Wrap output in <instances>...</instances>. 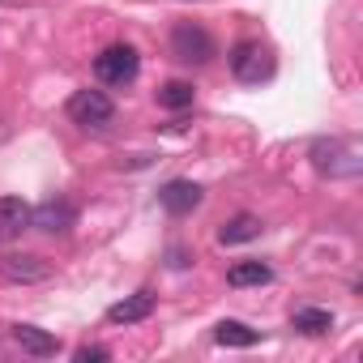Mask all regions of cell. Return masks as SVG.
<instances>
[{
	"instance_id": "cell-7",
	"label": "cell",
	"mask_w": 363,
	"mask_h": 363,
	"mask_svg": "<svg viewBox=\"0 0 363 363\" xmlns=\"http://www.w3.org/2000/svg\"><path fill=\"white\" fill-rule=\"evenodd\" d=\"M158 206L167 210V214H193L197 206H201V184H193V179H171V184H162L158 189Z\"/></svg>"
},
{
	"instance_id": "cell-9",
	"label": "cell",
	"mask_w": 363,
	"mask_h": 363,
	"mask_svg": "<svg viewBox=\"0 0 363 363\" xmlns=\"http://www.w3.org/2000/svg\"><path fill=\"white\" fill-rule=\"evenodd\" d=\"M150 312H154V295H150V291H137V295L111 303V308H107V320H111V325H137V320H145Z\"/></svg>"
},
{
	"instance_id": "cell-6",
	"label": "cell",
	"mask_w": 363,
	"mask_h": 363,
	"mask_svg": "<svg viewBox=\"0 0 363 363\" xmlns=\"http://www.w3.org/2000/svg\"><path fill=\"white\" fill-rule=\"evenodd\" d=\"M48 274H52V265L39 261V257H30V252H9V257H0V278H5V282L30 286V282H43Z\"/></svg>"
},
{
	"instance_id": "cell-8",
	"label": "cell",
	"mask_w": 363,
	"mask_h": 363,
	"mask_svg": "<svg viewBox=\"0 0 363 363\" xmlns=\"http://www.w3.org/2000/svg\"><path fill=\"white\" fill-rule=\"evenodd\" d=\"M73 223H77V210L69 201H43L39 210H30V227L48 231V235H65Z\"/></svg>"
},
{
	"instance_id": "cell-13",
	"label": "cell",
	"mask_w": 363,
	"mask_h": 363,
	"mask_svg": "<svg viewBox=\"0 0 363 363\" xmlns=\"http://www.w3.org/2000/svg\"><path fill=\"white\" fill-rule=\"evenodd\" d=\"M257 235H261V218H252V214H235L231 223L218 227V244H248Z\"/></svg>"
},
{
	"instance_id": "cell-3",
	"label": "cell",
	"mask_w": 363,
	"mask_h": 363,
	"mask_svg": "<svg viewBox=\"0 0 363 363\" xmlns=\"http://www.w3.org/2000/svg\"><path fill=\"white\" fill-rule=\"evenodd\" d=\"M312 167L320 175H359V150L342 137H329V141L320 137L312 141Z\"/></svg>"
},
{
	"instance_id": "cell-15",
	"label": "cell",
	"mask_w": 363,
	"mask_h": 363,
	"mask_svg": "<svg viewBox=\"0 0 363 363\" xmlns=\"http://www.w3.org/2000/svg\"><path fill=\"white\" fill-rule=\"evenodd\" d=\"M291 325H295L299 333H308V337H320V333H329V329H333V316H329L325 308H295Z\"/></svg>"
},
{
	"instance_id": "cell-10",
	"label": "cell",
	"mask_w": 363,
	"mask_h": 363,
	"mask_svg": "<svg viewBox=\"0 0 363 363\" xmlns=\"http://www.w3.org/2000/svg\"><path fill=\"white\" fill-rule=\"evenodd\" d=\"M13 342H18L26 354H35V359H52V354L60 350V342H56L48 329H39V325H13Z\"/></svg>"
},
{
	"instance_id": "cell-14",
	"label": "cell",
	"mask_w": 363,
	"mask_h": 363,
	"mask_svg": "<svg viewBox=\"0 0 363 363\" xmlns=\"http://www.w3.org/2000/svg\"><path fill=\"white\" fill-rule=\"evenodd\" d=\"M274 278V269L265 265V261H235L231 269H227V282L231 286H265Z\"/></svg>"
},
{
	"instance_id": "cell-4",
	"label": "cell",
	"mask_w": 363,
	"mask_h": 363,
	"mask_svg": "<svg viewBox=\"0 0 363 363\" xmlns=\"http://www.w3.org/2000/svg\"><path fill=\"white\" fill-rule=\"evenodd\" d=\"M69 120L82 124V128H107L116 120V107L103 90H77L69 99Z\"/></svg>"
},
{
	"instance_id": "cell-1",
	"label": "cell",
	"mask_w": 363,
	"mask_h": 363,
	"mask_svg": "<svg viewBox=\"0 0 363 363\" xmlns=\"http://www.w3.org/2000/svg\"><path fill=\"white\" fill-rule=\"evenodd\" d=\"M227 65H231V77L244 82V86H261V82L274 77V56H269V48H261L257 39L235 43L231 56H227Z\"/></svg>"
},
{
	"instance_id": "cell-11",
	"label": "cell",
	"mask_w": 363,
	"mask_h": 363,
	"mask_svg": "<svg viewBox=\"0 0 363 363\" xmlns=\"http://www.w3.org/2000/svg\"><path fill=\"white\" fill-rule=\"evenodd\" d=\"M30 227V206L22 197H0V235H18Z\"/></svg>"
},
{
	"instance_id": "cell-12",
	"label": "cell",
	"mask_w": 363,
	"mask_h": 363,
	"mask_svg": "<svg viewBox=\"0 0 363 363\" xmlns=\"http://www.w3.org/2000/svg\"><path fill=\"white\" fill-rule=\"evenodd\" d=\"M214 342H218V346H240V350H244V346H257L261 333H257L252 325H244V320H218V325H214Z\"/></svg>"
},
{
	"instance_id": "cell-5",
	"label": "cell",
	"mask_w": 363,
	"mask_h": 363,
	"mask_svg": "<svg viewBox=\"0 0 363 363\" xmlns=\"http://www.w3.org/2000/svg\"><path fill=\"white\" fill-rule=\"evenodd\" d=\"M171 56L184 60V65H206V60L214 56L210 30H201V26H193V22H179V26L171 30Z\"/></svg>"
},
{
	"instance_id": "cell-16",
	"label": "cell",
	"mask_w": 363,
	"mask_h": 363,
	"mask_svg": "<svg viewBox=\"0 0 363 363\" xmlns=\"http://www.w3.org/2000/svg\"><path fill=\"white\" fill-rule=\"evenodd\" d=\"M193 99H197L193 82H167V86L158 90V103H162L167 111H184V107H193Z\"/></svg>"
},
{
	"instance_id": "cell-17",
	"label": "cell",
	"mask_w": 363,
	"mask_h": 363,
	"mask_svg": "<svg viewBox=\"0 0 363 363\" xmlns=\"http://www.w3.org/2000/svg\"><path fill=\"white\" fill-rule=\"evenodd\" d=\"M73 359H77V363H99V359H107V350H103V346H77Z\"/></svg>"
},
{
	"instance_id": "cell-2",
	"label": "cell",
	"mask_w": 363,
	"mask_h": 363,
	"mask_svg": "<svg viewBox=\"0 0 363 363\" xmlns=\"http://www.w3.org/2000/svg\"><path fill=\"white\" fill-rule=\"evenodd\" d=\"M137 73H141V56L128 43H111V48H103L94 56V77L103 86H133Z\"/></svg>"
}]
</instances>
